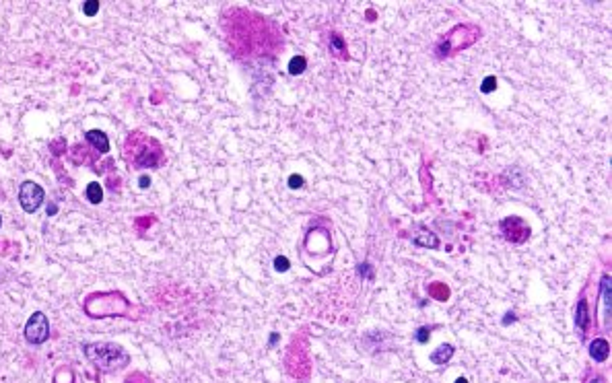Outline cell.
<instances>
[{"label": "cell", "mask_w": 612, "mask_h": 383, "mask_svg": "<svg viewBox=\"0 0 612 383\" xmlns=\"http://www.w3.org/2000/svg\"><path fill=\"white\" fill-rule=\"evenodd\" d=\"M85 354H87V359L93 361L103 371L122 369L124 365H128V354L124 352V348L118 346V344H109V342L85 344Z\"/></svg>", "instance_id": "6da1fadb"}, {"label": "cell", "mask_w": 612, "mask_h": 383, "mask_svg": "<svg viewBox=\"0 0 612 383\" xmlns=\"http://www.w3.org/2000/svg\"><path fill=\"white\" fill-rule=\"evenodd\" d=\"M25 338L29 344H43L50 338V321L41 311H36L25 324Z\"/></svg>", "instance_id": "7a4b0ae2"}, {"label": "cell", "mask_w": 612, "mask_h": 383, "mask_svg": "<svg viewBox=\"0 0 612 383\" xmlns=\"http://www.w3.org/2000/svg\"><path fill=\"white\" fill-rule=\"evenodd\" d=\"M43 202V188L36 181H25L19 188V204L25 212H36Z\"/></svg>", "instance_id": "3957f363"}, {"label": "cell", "mask_w": 612, "mask_h": 383, "mask_svg": "<svg viewBox=\"0 0 612 383\" xmlns=\"http://www.w3.org/2000/svg\"><path fill=\"white\" fill-rule=\"evenodd\" d=\"M87 142H89L95 151H99V153H108L109 151V140H108V136L101 132V130H89L87 132Z\"/></svg>", "instance_id": "277c9868"}, {"label": "cell", "mask_w": 612, "mask_h": 383, "mask_svg": "<svg viewBox=\"0 0 612 383\" xmlns=\"http://www.w3.org/2000/svg\"><path fill=\"white\" fill-rule=\"evenodd\" d=\"M608 342L606 340H594L592 346H590V354L594 356L596 361H606L608 359Z\"/></svg>", "instance_id": "5b68a950"}, {"label": "cell", "mask_w": 612, "mask_h": 383, "mask_svg": "<svg viewBox=\"0 0 612 383\" xmlns=\"http://www.w3.org/2000/svg\"><path fill=\"white\" fill-rule=\"evenodd\" d=\"M85 194H87V200H89L91 204H99L103 200V188L97 184V181H91V184L87 186Z\"/></svg>", "instance_id": "8992f818"}, {"label": "cell", "mask_w": 612, "mask_h": 383, "mask_svg": "<svg viewBox=\"0 0 612 383\" xmlns=\"http://www.w3.org/2000/svg\"><path fill=\"white\" fill-rule=\"evenodd\" d=\"M451 354H453V346L443 344V346H439V348H437V350L431 354V361H433V363H437V365H443L445 361L450 359Z\"/></svg>", "instance_id": "52a82bcc"}, {"label": "cell", "mask_w": 612, "mask_h": 383, "mask_svg": "<svg viewBox=\"0 0 612 383\" xmlns=\"http://www.w3.org/2000/svg\"><path fill=\"white\" fill-rule=\"evenodd\" d=\"M588 303L585 301H579V305H577V313H575V321H577V326H579L581 330H585V326H588Z\"/></svg>", "instance_id": "ba28073f"}, {"label": "cell", "mask_w": 612, "mask_h": 383, "mask_svg": "<svg viewBox=\"0 0 612 383\" xmlns=\"http://www.w3.org/2000/svg\"><path fill=\"white\" fill-rule=\"evenodd\" d=\"M305 58L303 56H295V58H291V62H288V72L291 74H301L303 70H305Z\"/></svg>", "instance_id": "9c48e42d"}, {"label": "cell", "mask_w": 612, "mask_h": 383, "mask_svg": "<svg viewBox=\"0 0 612 383\" xmlns=\"http://www.w3.org/2000/svg\"><path fill=\"white\" fill-rule=\"evenodd\" d=\"M97 11H99V2H97V0H89V2L83 4V13H85L87 17H93Z\"/></svg>", "instance_id": "30bf717a"}, {"label": "cell", "mask_w": 612, "mask_h": 383, "mask_svg": "<svg viewBox=\"0 0 612 383\" xmlns=\"http://www.w3.org/2000/svg\"><path fill=\"white\" fill-rule=\"evenodd\" d=\"M274 268L278 270V272H285V270H288V260L285 256H278L274 260Z\"/></svg>", "instance_id": "8fae6325"}, {"label": "cell", "mask_w": 612, "mask_h": 383, "mask_svg": "<svg viewBox=\"0 0 612 383\" xmlns=\"http://www.w3.org/2000/svg\"><path fill=\"white\" fill-rule=\"evenodd\" d=\"M497 87V81H495V76H486L485 78V83H483V93H491L493 89Z\"/></svg>", "instance_id": "7c38bea8"}, {"label": "cell", "mask_w": 612, "mask_h": 383, "mask_svg": "<svg viewBox=\"0 0 612 383\" xmlns=\"http://www.w3.org/2000/svg\"><path fill=\"white\" fill-rule=\"evenodd\" d=\"M288 184H291L293 190H295V188H301V186H303V177H301V175H291V177H288Z\"/></svg>", "instance_id": "4fadbf2b"}, {"label": "cell", "mask_w": 612, "mask_h": 383, "mask_svg": "<svg viewBox=\"0 0 612 383\" xmlns=\"http://www.w3.org/2000/svg\"><path fill=\"white\" fill-rule=\"evenodd\" d=\"M427 332H429V330H427V328H421V330H418V336H416V340L421 342V344H423V342H427V338H429V336H427Z\"/></svg>", "instance_id": "5bb4252c"}, {"label": "cell", "mask_w": 612, "mask_h": 383, "mask_svg": "<svg viewBox=\"0 0 612 383\" xmlns=\"http://www.w3.org/2000/svg\"><path fill=\"white\" fill-rule=\"evenodd\" d=\"M138 184H141V188H148V184H151V179H148L146 175H141V179H138Z\"/></svg>", "instance_id": "9a60e30c"}, {"label": "cell", "mask_w": 612, "mask_h": 383, "mask_svg": "<svg viewBox=\"0 0 612 383\" xmlns=\"http://www.w3.org/2000/svg\"><path fill=\"white\" fill-rule=\"evenodd\" d=\"M48 214H56V206H54V204L48 206Z\"/></svg>", "instance_id": "2e32d148"}, {"label": "cell", "mask_w": 612, "mask_h": 383, "mask_svg": "<svg viewBox=\"0 0 612 383\" xmlns=\"http://www.w3.org/2000/svg\"><path fill=\"white\" fill-rule=\"evenodd\" d=\"M456 383H468V381H466V379H458Z\"/></svg>", "instance_id": "e0dca14e"}, {"label": "cell", "mask_w": 612, "mask_h": 383, "mask_svg": "<svg viewBox=\"0 0 612 383\" xmlns=\"http://www.w3.org/2000/svg\"><path fill=\"white\" fill-rule=\"evenodd\" d=\"M0 223H2V219H0Z\"/></svg>", "instance_id": "ac0fdd59"}]
</instances>
